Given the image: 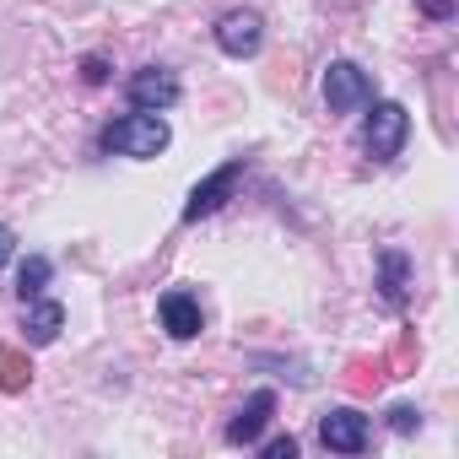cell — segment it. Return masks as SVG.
I'll list each match as a JSON object with an SVG mask.
<instances>
[{
	"label": "cell",
	"instance_id": "7c38bea8",
	"mask_svg": "<svg viewBox=\"0 0 459 459\" xmlns=\"http://www.w3.org/2000/svg\"><path fill=\"white\" fill-rule=\"evenodd\" d=\"M33 384V362L17 351V346H0V389L6 394H22Z\"/></svg>",
	"mask_w": 459,
	"mask_h": 459
},
{
	"label": "cell",
	"instance_id": "52a82bcc",
	"mask_svg": "<svg viewBox=\"0 0 459 459\" xmlns=\"http://www.w3.org/2000/svg\"><path fill=\"white\" fill-rule=\"evenodd\" d=\"M319 443H325L330 454H362V448H368V416L351 411V405L330 411V416L319 421Z\"/></svg>",
	"mask_w": 459,
	"mask_h": 459
},
{
	"label": "cell",
	"instance_id": "3957f363",
	"mask_svg": "<svg viewBox=\"0 0 459 459\" xmlns=\"http://www.w3.org/2000/svg\"><path fill=\"white\" fill-rule=\"evenodd\" d=\"M405 135H411V114H405V103H373V114H368V125H362V146H368V157H373V162L400 157Z\"/></svg>",
	"mask_w": 459,
	"mask_h": 459
},
{
	"label": "cell",
	"instance_id": "ac0fdd59",
	"mask_svg": "<svg viewBox=\"0 0 459 459\" xmlns=\"http://www.w3.org/2000/svg\"><path fill=\"white\" fill-rule=\"evenodd\" d=\"M82 76H87L92 87H103V82H108V65H103L98 55H87V60H82Z\"/></svg>",
	"mask_w": 459,
	"mask_h": 459
},
{
	"label": "cell",
	"instance_id": "2e32d148",
	"mask_svg": "<svg viewBox=\"0 0 459 459\" xmlns=\"http://www.w3.org/2000/svg\"><path fill=\"white\" fill-rule=\"evenodd\" d=\"M416 12L432 17V22H448L454 17V0H416Z\"/></svg>",
	"mask_w": 459,
	"mask_h": 459
},
{
	"label": "cell",
	"instance_id": "9a60e30c",
	"mask_svg": "<svg viewBox=\"0 0 459 459\" xmlns=\"http://www.w3.org/2000/svg\"><path fill=\"white\" fill-rule=\"evenodd\" d=\"M389 427H394V432H416V427H421V411H416V405H394V411H389Z\"/></svg>",
	"mask_w": 459,
	"mask_h": 459
},
{
	"label": "cell",
	"instance_id": "9c48e42d",
	"mask_svg": "<svg viewBox=\"0 0 459 459\" xmlns=\"http://www.w3.org/2000/svg\"><path fill=\"white\" fill-rule=\"evenodd\" d=\"M378 298H384L389 314H400L405 298H411V260L400 249H384L378 255Z\"/></svg>",
	"mask_w": 459,
	"mask_h": 459
},
{
	"label": "cell",
	"instance_id": "277c9868",
	"mask_svg": "<svg viewBox=\"0 0 459 459\" xmlns=\"http://www.w3.org/2000/svg\"><path fill=\"white\" fill-rule=\"evenodd\" d=\"M260 44H265V22H260V12H227L221 22H216V49L221 55H233V60H255L260 55Z\"/></svg>",
	"mask_w": 459,
	"mask_h": 459
},
{
	"label": "cell",
	"instance_id": "30bf717a",
	"mask_svg": "<svg viewBox=\"0 0 459 459\" xmlns=\"http://www.w3.org/2000/svg\"><path fill=\"white\" fill-rule=\"evenodd\" d=\"M157 314H162V330L173 335V341H195L200 335V303L189 298V292H162V303H157Z\"/></svg>",
	"mask_w": 459,
	"mask_h": 459
},
{
	"label": "cell",
	"instance_id": "5bb4252c",
	"mask_svg": "<svg viewBox=\"0 0 459 459\" xmlns=\"http://www.w3.org/2000/svg\"><path fill=\"white\" fill-rule=\"evenodd\" d=\"M378 378H384V362H351V373H346L351 389H373Z\"/></svg>",
	"mask_w": 459,
	"mask_h": 459
},
{
	"label": "cell",
	"instance_id": "4fadbf2b",
	"mask_svg": "<svg viewBox=\"0 0 459 459\" xmlns=\"http://www.w3.org/2000/svg\"><path fill=\"white\" fill-rule=\"evenodd\" d=\"M44 287H49V260H44V255H28L22 271H17V292H22V303L44 298Z\"/></svg>",
	"mask_w": 459,
	"mask_h": 459
},
{
	"label": "cell",
	"instance_id": "8992f818",
	"mask_svg": "<svg viewBox=\"0 0 459 459\" xmlns=\"http://www.w3.org/2000/svg\"><path fill=\"white\" fill-rule=\"evenodd\" d=\"M130 103L141 108V114H162V108H173L178 103V76L173 71H162V65H146V71H135L130 76Z\"/></svg>",
	"mask_w": 459,
	"mask_h": 459
},
{
	"label": "cell",
	"instance_id": "5b68a950",
	"mask_svg": "<svg viewBox=\"0 0 459 459\" xmlns=\"http://www.w3.org/2000/svg\"><path fill=\"white\" fill-rule=\"evenodd\" d=\"M238 178H244V157H233V162H221L211 178H200L195 189H189V200H184V221H200V216H211L227 195L238 189Z\"/></svg>",
	"mask_w": 459,
	"mask_h": 459
},
{
	"label": "cell",
	"instance_id": "d6986e66",
	"mask_svg": "<svg viewBox=\"0 0 459 459\" xmlns=\"http://www.w3.org/2000/svg\"><path fill=\"white\" fill-rule=\"evenodd\" d=\"M12 244H17V238H12V227H0V265L12 260Z\"/></svg>",
	"mask_w": 459,
	"mask_h": 459
},
{
	"label": "cell",
	"instance_id": "6da1fadb",
	"mask_svg": "<svg viewBox=\"0 0 459 459\" xmlns=\"http://www.w3.org/2000/svg\"><path fill=\"white\" fill-rule=\"evenodd\" d=\"M103 152H119V157H157V152H168V119L162 114H125V119H114V125H103Z\"/></svg>",
	"mask_w": 459,
	"mask_h": 459
},
{
	"label": "cell",
	"instance_id": "e0dca14e",
	"mask_svg": "<svg viewBox=\"0 0 459 459\" xmlns=\"http://www.w3.org/2000/svg\"><path fill=\"white\" fill-rule=\"evenodd\" d=\"M260 454L265 459H292L298 454V437H271V443H260Z\"/></svg>",
	"mask_w": 459,
	"mask_h": 459
},
{
	"label": "cell",
	"instance_id": "8fae6325",
	"mask_svg": "<svg viewBox=\"0 0 459 459\" xmlns=\"http://www.w3.org/2000/svg\"><path fill=\"white\" fill-rule=\"evenodd\" d=\"M60 325H65V308H60V303H49V298H33V303H28L22 330H28L33 346H49V341L60 335Z\"/></svg>",
	"mask_w": 459,
	"mask_h": 459
},
{
	"label": "cell",
	"instance_id": "ba28073f",
	"mask_svg": "<svg viewBox=\"0 0 459 459\" xmlns=\"http://www.w3.org/2000/svg\"><path fill=\"white\" fill-rule=\"evenodd\" d=\"M271 416H276V394H271V389H255V394L244 400V411H238L233 421H227V443H238V448H255Z\"/></svg>",
	"mask_w": 459,
	"mask_h": 459
},
{
	"label": "cell",
	"instance_id": "7a4b0ae2",
	"mask_svg": "<svg viewBox=\"0 0 459 459\" xmlns=\"http://www.w3.org/2000/svg\"><path fill=\"white\" fill-rule=\"evenodd\" d=\"M373 103V76L357 60H330L325 71V108L330 114H357Z\"/></svg>",
	"mask_w": 459,
	"mask_h": 459
}]
</instances>
